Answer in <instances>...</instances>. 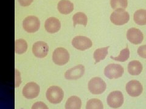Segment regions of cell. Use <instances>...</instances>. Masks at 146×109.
I'll list each match as a JSON object with an SVG mask.
<instances>
[{
  "label": "cell",
  "mask_w": 146,
  "mask_h": 109,
  "mask_svg": "<svg viewBox=\"0 0 146 109\" xmlns=\"http://www.w3.org/2000/svg\"><path fill=\"white\" fill-rule=\"evenodd\" d=\"M123 74H124V68L117 64H110L104 69L105 75L110 79L120 78Z\"/></svg>",
  "instance_id": "cell-5"
},
{
  "label": "cell",
  "mask_w": 146,
  "mask_h": 109,
  "mask_svg": "<svg viewBox=\"0 0 146 109\" xmlns=\"http://www.w3.org/2000/svg\"><path fill=\"white\" fill-rule=\"evenodd\" d=\"M126 91L130 97H137L143 93V87L139 81L131 80L126 84Z\"/></svg>",
  "instance_id": "cell-10"
},
{
  "label": "cell",
  "mask_w": 146,
  "mask_h": 109,
  "mask_svg": "<svg viewBox=\"0 0 146 109\" xmlns=\"http://www.w3.org/2000/svg\"><path fill=\"white\" fill-rule=\"evenodd\" d=\"M130 15L124 9H117L114 11L110 16V21L116 26L124 25L129 22Z\"/></svg>",
  "instance_id": "cell-2"
},
{
  "label": "cell",
  "mask_w": 146,
  "mask_h": 109,
  "mask_svg": "<svg viewBox=\"0 0 146 109\" xmlns=\"http://www.w3.org/2000/svg\"><path fill=\"white\" fill-rule=\"evenodd\" d=\"M143 71V65L139 61H131L128 64V72L131 75H139Z\"/></svg>",
  "instance_id": "cell-16"
},
{
  "label": "cell",
  "mask_w": 146,
  "mask_h": 109,
  "mask_svg": "<svg viewBox=\"0 0 146 109\" xmlns=\"http://www.w3.org/2000/svg\"><path fill=\"white\" fill-rule=\"evenodd\" d=\"M27 44L25 40L23 39H17L15 41V52L17 54H23L26 52Z\"/></svg>",
  "instance_id": "cell-21"
},
{
  "label": "cell",
  "mask_w": 146,
  "mask_h": 109,
  "mask_svg": "<svg viewBox=\"0 0 146 109\" xmlns=\"http://www.w3.org/2000/svg\"><path fill=\"white\" fill-rule=\"evenodd\" d=\"M40 26L38 18L35 16L26 17L23 22V27L25 30L29 33H34L38 31Z\"/></svg>",
  "instance_id": "cell-7"
},
{
  "label": "cell",
  "mask_w": 146,
  "mask_h": 109,
  "mask_svg": "<svg viewBox=\"0 0 146 109\" xmlns=\"http://www.w3.org/2000/svg\"><path fill=\"white\" fill-rule=\"evenodd\" d=\"M107 87L106 83L99 77H94L88 83V89L90 92L94 95L102 94Z\"/></svg>",
  "instance_id": "cell-3"
},
{
  "label": "cell",
  "mask_w": 146,
  "mask_h": 109,
  "mask_svg": "<svg viewBox=\"0 0 146 109\" xmlns=\"http://www.w3.org/2000/svg\"><path fill=\"white\" fill-rule=\"evenodd\" d=\"M39 93V85L34 82H31V83L26 84L23 89V95L27 99H34L37 97Z\"/></svg>",
  "instance_id": "cell-9"
},
{
  "label": "cell",
  "mask_w": 146,
  "mask_h": 109,
  "mask_svg": "<svg viewBox=\"0 0 146 109\" xmlns=\"http://www.w3.org/2000/svg\"><path fill=\"white\" fill-rule=\"evenodd\" d=\"M33 1L34 0H18V2H19L21 6L23 7H27L31 5Z\"/></svg>",
  "instance_id": "cell-28"
},
{
  "label": "cell",
  "mask_w": 146,
  "mask_h": 109,
  "mask_svg": "<svg viewBox=\"0 0 146 109\" xmlns=\"http://www.w3.org/2000/svg\"><path fill=\"white\" fill-rule=\"evenodd\" d=\"M81 106V99L76 96H72L66 101L65 109H80Z\"/></svg>",
  "instance_id": "cell-17"
},
{
  "label": "cell",
  "mask_w": 146,
  "mask_h": 109,
  "mask_svg": "<svg viewBox=\"0 0 146 109\" xmlns=\"http://www.w3.org/2000/svg\"><path fill=\"white\" fill-rule=\"evenodd\" d=\"M108 105L113 108H119L124 103V95L120 91H113L107 97Z\"/></svg>",
  "instance_id": "cell-6"
},
{
  "label": "cell",
  "mask_w": 146,
  "mask_h": 109,
  "mask_svg": "<svg viewBox=\"0 0 146 109\" xmlns=\"http://www.w3.org/2000/svg\"><path fill=\"white\" fill-rule=\"evenodd\" d=\"M57 9L62 14H70L74 10V4L69 0H61L57 4Z\"/></svg>",
  "instance_id": "cell-15"
},
{
  "label": "cell",
  "mask_w": 146,
  "mask_h": 109,
  "mask_svg": "<svg viewBox=\"0 0 146 109\" xmlns=\"http://www.w3.org/2000/svg\"><path fill=\"white\" fill-rule=\"evenodd\" d=\"M127 38L131 43L133 44H139L143 42L144 36L139 29L132 27L128 30Z\"/></svg>",
  "instance_id": "cell-11"
},
{
  "label": "cell",
  "mask_w": 146,
  "mask_h": 109,
  "mask_svg": "<svg viewBox=\"0 0 146 109\" xmlns=\"http://www.w3.org/2000/svg\"><path fill=\"white\" fill-rule=\"evenodd\" d=\"M32 109H49L48 106L43 102H36L33 104Z\"/></svg>",
  "instance_id": "cell-25"
},
{
  "label": "cell",
  "mask_w": 146,
  "mask_h": 109,
  "mask_svg": "<svg viewBox=\"0 0 146 109\" xmlns=\"http://www.w3.org/2000/svg\"><path fill=\"white\" fill-rule=\"evenodd\" d=\"M52 60L58 66H63L69 61L70 54L65 49L57 48L53 52Z\"/></svg>",
  "instance_id": "cell-4"
},
{
  "label": "cell",
  "mask_w": 146,
  "mask_h": 109,
  "mask_svg": "<svg viewBox=\"0 0 146 109\" xmlns=\"http://www.w3.org/2000/svg\"><path fill=\"white\" fill-rule=\"evenodd\" d=\"M129 57H130V51H129V47H128V46H127L126 48L122 50L120 52V54H119V56L116 57L110 56V58H111L112 60L119 61V62H125L129 58Z\"/></svg>",
  "instance_id": "cell-23"
},
{
  "label": "cell",
  "mask_w": 146,
  "mask_h": 109,
  "mask_svg": "<svg viewBox=\"0 0 146 109\" xmlns=\"http://www.w3.org/2000/svg\"><path fill=\"white\" fill-rule=\"evenodd\" d=\"M48 51V45L43 41H37L33 45V52L36 57L43 58L47 56Z\"/></svg>",
  "instance_id": "cell-13"
},
{
  "label": "cell",
  "mask_w": 146,
  "mask_h": 109,
  "mask_svg": "<svg viewBox=\"0 0 146 109\" xmlns=\"http://www.w3.org/2000/svg\"><path fill=\"white\" fill-rule=\"evenodd\" d=\"M86 109H104L102 102L98 99H91L86 103Z\"/></svg>",
  "instance_id": "cell-22"
},
{
  "label": "cell",
  "mask_w": 146,
  "mask_h": 109,
  "mask_svg": "<svg viewBox=\"0 0 146 109\" xmlns=\"http://www.w3.org/2000/svg\"><path fill=\"white\" fill-rule=\"evenodd\" d=\"M72 46L81 51H85L92 47V41L86 36H77L72 40Z\"/></svg>",
  "instance_id": "cell-8"
},
{
  "label": "cell",
  "mask_w": 146,
  "mask_h": 109,
  "mask_svg": "<svg viewBox=\"0 0 146 109\" xmlns=\"http://www.w3.org/2000/svg\"><path fill=\"white\" fill-rule=\"evenodd\" d=\"M15 87H18L21 83V76H20V72H18L17 70H15Z\"/></svg>",
  "instance_id": "cell-27"
},
{
  "label": "cell",
  "mask_w": 146,
  "mask_h": 109,
  "mask_svg": "<svg viewBox=\"0 0 146 109\" xmlns=\"http://www.w3.org/2000/svg\"><path fill=\"white\" fill-rule=\"evenodd\" d=\"M133 20L135 23L139 26L146 25V10L139 9L136 11L134 13Z\"/></svg>",
  "instance_id": "cell-18"
},
{
  "label": "cell",
  "mask_w": 146,
  "mask_h": 109,
  "mask_svg": "<svg viewBox=\"0 0 146 109\" xmlns=\"http://www.w3.org/2000/svg\"><path fill=\"white\" fill-rule=\"evenodd\" d=\"M72 20L74 22V27L77 24L83 25L85 27L87 24L88 18L86 15L83 12H77L72 17Z\"/></svg>",
  "instance_id": "cell-19"
},
{
  "label": "cell",
  "mask_w": 146,
  "mask_h": 109,
  "mask_svg": "<svg viewBox=\"0 0 146 109\" xmlns=\"http://www.w3.org/2000/svg\"><path fill=\"white\" fill-rule=\"evenodd\" d=\"M138 54L141 58L146 59V45H141L138 48Z\"/></svg>",
  "instance_id": "cell-26"
},
{
  "label": "cell",
  "mask_w": 146,
  "mask_h": 109,
  "mask_svg": "<svg viewBox=\"0 0 146 109\" xmlns=\"http://www.w3.org/2000/svg\"><path fill=\"white\" fill-rule=\"evenodd\" d=\"M109 46L98 49L94 52V59L95 64L99 62L100 61L104 60L108 54V49Z\"/></svg>",
  "instance_id": "cell-20"
},
{
  "label": "cell",
  "mask_w": 146,
  "mask_h": 109,
  "mask_svg": "<svg viewBox=\"0 0 146 109\" xmlns=\"http://www.w3.org/2000/svg\"><path fill=\"white\" fill-rule=\"evenodd\" d=\"M45 29L50 33H56L60 29L61 23L58 19L54 17H50L46 20Z\"/></svg>",
  "instance_id": "cell-14"
},
{
  "label": "cell",
  "mask_w": 146,
  "mask_h": 109,
  "mask_svg": "<svg viewBox=\"0 0 146 109\" xmlns=\"http://www.w3.org/2000/svg\"><path fill=\"white\" fill-rule=\"evenodd\" d=\"M111 7L114 10L117 9H125L127 7V0H110Z\"/></svg>",
  "instance_id": "cell-24"
},
{
  "label": "cell",
  "mask_w": 146,
  "mask_h": 109,
  "mask_svg": "<svg viewBox=\"0 0 146 109\" xmlns=\"http://www.w3.org/2000/svg\"><path fill=\"white\" fill-rule=\"evenodd\" d=\"M46 97L49 102L57 104L61 102L63 100L64 97L63 91L58 86H51L48 89L46 93Z\"/></svg>",
  "instance_id": "cell-1"
},
{
  "label": "cell",
  "mask_w": 146,
  "mask_h": 109,
  "mask_svg": "<svg viewBox=\"0 0 146 109\" xmlns=\"http://www.w3.org/2000/svg\"><path fill=\"white\" fill-rule=\"evenodd\" d=\"M85 73V67L79 64L77 66H75L72 69L68 70L65 74V77L66 79L73 80L77 79L84 75Z\"/></svg>",
  "instance_id": "cell-12"
}]
</instances>
